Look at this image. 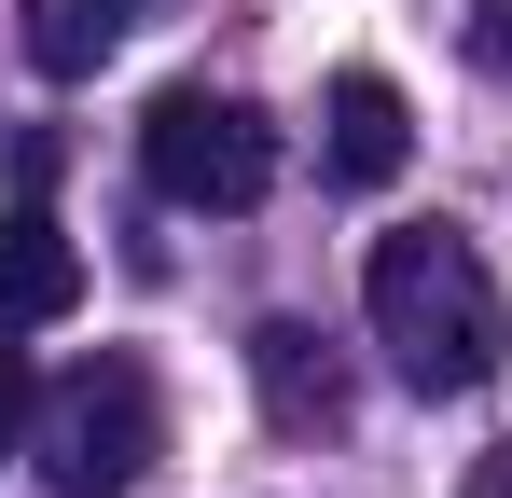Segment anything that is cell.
Returning <instances> with one entry per match:
<instances>
[{
    "label": "cell",
    "mask_w": 512,
    "mask_h": 498,
    "mask_svg": "<svg viewBox=\"0 0 512 498\" xmlns=\"http://www.w3.org/2000/svg\"><path fill=\"white\" fill-rule=\"evenodd\" d=\"M360 319H374L388 374H402L416 402H471V388L499 374V346H512V305H499V277H485V249L443 236V222L374 236V263H360Z\"/></svg>",
    "instance_id": "obj_1"
},
{
    "label": "cell",
    "mask_w": 512,
    "mask_h": 498,
    "mask_svg": "<svg viewBox=\"0 0 512 498\" xmlns=\"http://www.w3.org/2000/svg\"><path fill=\"white\" fill-rule=\"evenodd\" d=\"M153 443H167V402H153L139 360H84V374H56L28 402V457H42L56 498H125L153 471Z\"/></svg>",
    "instance_id": "obj_2"
},
{
    "label": "cell",
    "mask_w": 512,
    "mask_h": 498,
    "mask_svg": "<svg viewBox=\"0 0 512 498\" xmlns=\"http://www.w3.org/2000/svg\"><path fill=\"white\" fill-rule=\"evenodd\" d=\"M139 166H153L167 208H263L277 194V125L222 83H167L153 125H139Z\"/></svg>",
    "instance_id": "obj_3"
},
{
    "label": "cell",
    "mask_w": 512,
    "mask_h": 498,
    "mask_svg": "<svg viewBox=\"0 0 512 498\" xmlns=\"http://www.w3.org/2000/svg\"><path fill=\"white\" fill-rule=\"evenodd\" d=\"M319 166H333L346 194H388L402 166H416V111H402V83L388 70H333V97H319Z\"/></svg>",
    "instance_id": "obj_4"
},
{
    "label": "cell",
    "mask_w": 512,
    "mask_h": 498,
    "mask_svg": "<svg viewBox=\"0 0 512 498\" xmlns=\"http://www.w3.org/2000/svg\"><path fill=\"white\" fill-rule=\"evenodd\" d=\"M84 305V249H70V222L28 194V208H0V319L14 332H42V319H70Z\"/></svg>",
    "instance_id": "obj_5"
},
{
    "label": "cell",
    "mask_w": 512,
    "mask_h": 498,
    "mask_svg": "<svg viewBox=\"0 0 512 498\" xmlns=\"http://www.w3.org/2000/svg\"><path fill=\"white\" fill-rule=\"evenodd\" d=\"M250 388H263V415H277L291 443H305V429H346V360L305 319H263L250 332Z\"/></svg>",
    "instance_id": "obj_6"
},
{
    "label": "cell",
    "mask_w": 512,
    "mask_h": 498,
    "mask_svg": "<svg viewBox=\"0 0 512 498\" xmlns=\"http://www.w3.org/2000/svg\"><path fill=\"white\" fill-rule=\"evenodd\" d=\"M14 14H28V56H42V70H56V83H84L97 56H111V42L153 14V0H14Z\"/></svg>",
    "instance_id": "obj_7"
},
{
    "label": "cell",
    "mask_w": 512,
    "mask_h": 498,
    "mask_svg": "<svg viewBox=\"0 0 512 498\" xmlns=\"http://www.w3.org/2000/svg\"><path fill=\"white\" fill-rule=\"evenodd\" d=\"M28 402H42V374H28V346H0V457L28 443Z\"/></svg>",
    "instance_id": "obj_8"
},
{
    "label": "cell",
    "mask_w": 512,
    "mask_h": 498,
    "mask_svg": "<svg viewBox=\"0 0 512 498\" xmlns=\"http://www.w3.org/2000/svg\"><path fill=\"white\" fill-rule=\"evenodd\" d=\"M471 56H485V70H512V0H471Z\"/></svg>",
    "instance_id": "obj_9"
},
{
    "label": "cell",
    "mask_w": 512,
    "mask_h": 498,
    "mask_svg": "<svg viewBox=\"0 0 512 498\" xmlns=\"http://www.w3.org/2000/svg\"><path fill=\"white\" fill-rule=\"evenodd\" d=\"M471 498H512V443H499V457H471Z\"/></svg>",
    "instance_id": "obj_10"
}]
</instances>
